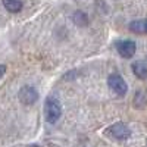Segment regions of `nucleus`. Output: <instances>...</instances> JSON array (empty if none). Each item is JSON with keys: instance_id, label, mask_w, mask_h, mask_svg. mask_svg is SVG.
I'll use <instances>...</instances> for the list:
<instances>
[{"instance_id": "1", "label": "nucleus", "mask_w": 147, "mask_h": 147, "mask_svg": "<svg viewBox=\"0 0 147 147\" xmlns=\"http://www.w3.org/2000/svg\"><path fill=\"white\" fill-rule=\"evenodd\" d=\"M62 116V106L60 103L53 99V97H47L44 102V118L49 124H56Z\"/></svg>"}, {"instance_id": "2", "label": "nucleus", "mask_w": 147, "mask_h": 147, "mask_svg": "<svg viewBox=\"0 0 147 147\" xmlns=\"http://www.w3.org/2000/svg\"><path fill=\"white\" fill-rule=\"evenodd\" d=\"M105 134L110 138H115V140H127L131 137V129L128 128V125L122 124V122H116V124L110 125Z\"/></svg>"}, {"instance_id": "3", "label": "nucleus", "mask_w": 147, "mask_h": 147, "mask_svg": "<svg viewBox=\"0 0 147 147\" xmlns=\"http://www.w3.org/2000/svg\"><path fill=\"white\" fill-rule=\"evenodd\" d=\"M107 85H109V88L112 91H115V94H118V96H125L127 91H128V85H127L125 80L122 78L119 74H112V75H109Z\"/></svg>"}, {"instance_id": "4", "label": "nucleus", "mask_w": 147, "mask_h": 147, "mask_svg": "<svg viewBox=\"0 0 147 147\" xmlns=\"http://www.w3.org/2000/svg\"><path fill=\"white\" fill-rule=\"evenodd\" d=\"M18 97L19 100L24 103V105H34L37 100H38V93H37V90L34 87H30V85H24V87L19 90L18 93Z\"/></svg>"}, {"instance_id": "5", "label": "nucleus", "mask_w": 147, "mask_h": 147, "mask_svg": "<svg viewBox=\"0 0 147 147\" xmlns=\"http://www.w3.org/2000/svg\"><path fill=\"white\" fill-rule=\"evenodd\" d=\"M116 50L122 57L129 59L136 55L137 46L132 40H119V41H116Z\"/></svg>"}, {"instance_id": "6", "label": "nucleus", "mask_w": 147, "mask_h": 147, "mask_svg": "<svg viewBox=\"0 0 147 147\" xmlns=\"http://www.w3.org/2000/svg\"><path fill=\"white\" fill-rule=\"evenodd\" d=\"M72 21L77 27H87L88 25V16L82 10H75L72 15Z\"/></svg>"}, {"instance_id": "7", "label": "nucleus", "mask_w": 147, "mask_h": 147, "mask_svg": "<svg viewBox=\"0 0 147 147\" xmlns=\"http://www.w3.org/2000/svg\"><path fill=\"white\" fill-rule=\"evenodd\" d=\"M3 6L10 13H18L22 9V0H3Z\"/></svg>"}, {"instance_id": "8", "label": "nucleus", "mask_w": 147, "mask_h": 147, "mask_svg": "<svg viewBox=\"0 0 147 147\" xmlns=\"http://www.w3.org/2000/svg\"><path fill=\"white\" fill-rule=\"evenodd\" d=\"M132 72H134V75H136L137 78H140V80H146L147 78V66L143 62L132 63Z\"/></svg>"}, {"instance_id": "9", "label": "nucleus", "mask_w": 147, "mask_h": 147, "mask_svg": "<svg viewBox=\"0 0 147 147\" xmlns=\"http://www.w3.org/2000/svg\"><path fill=\"white\" fill-rule=\"evenodd\" d=\"M129 30L137 34H147V19L144 21H132L129 24Z\"/></svg>"}, {"instance_id": "10", "label": "nucleus", "mask_w": 147, "mask_h": 147, "mask_svg": "<svg viewBox=\"0 0 147 147\" xmlns=\"http://www.w3.org/2000/svg\"><path fill=\"white\" fill-rule=\"evenodd\" d=\"M146 103H147V94L143 90H138L136 94V99H134V106L138 109H143L146 106Z\"/></svg>"}, {"instance_id": "11", "label": "nucleus", "mask_w": 147, "mask_h": 147, "mask_svg": "<svg viewBox=\"0 0 147 147\" xmlns=\"http://www.w3.org/2000/svg\"><path fill=\"white\" fill-rule=\"evenodd\" d=\"M5 72H6V66L5 65H0V78L5 75Z\"/></svg>"}]
</instances>
